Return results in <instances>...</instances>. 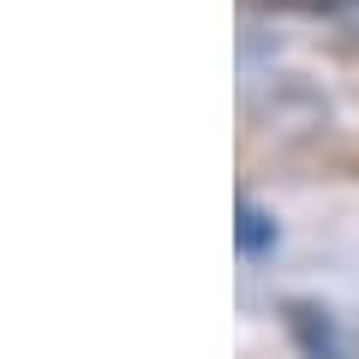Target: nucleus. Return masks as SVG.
Masks as SVG:
<instances>
[{
	"instance_id": "obj_1",
	"label": "nucleus",
	"mask_w": 359,
	"mask_h": 359,
	"mask_svg": "<svg viewBox=\"0 0 359 359\" xmlns=\"http://www.w3.org/2000/svg\"><path fill=\"white\" fill-rule=\"evenodd\" d=\"M269 240H276L269 216H264V210H252V204H245V210H240V245H245V252H264Z\"/></svg>"
}]
</instances>
